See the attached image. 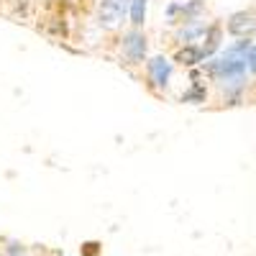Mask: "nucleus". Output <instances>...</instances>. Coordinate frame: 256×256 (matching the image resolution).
Wrapping results in <instances>:
<instances>
[{
    "instance_id": "obj_1",
    "label": "nucleus",
    "mask_w": 256,
    "mask_h": 256,
    "mask_svg": "<svg viewBox=\"0 0 256 256\" xmlns=\"http://www.w3.org/2000/svg\"><path fill=\"white\" fill-rule=\"evenodd\" d=\"M226 28H228L230 36H236V38H251L254 31H256V16L251 10H238V13H233L228 18Z\"/></svg>"
},
{
    "instance_id": "obj_2",
    "label": "nucleus",
    "mask_w": 256,
    "mask_h": 256,
    "mask_svg": "<svg viewBox=\"0 0 256 256\" xmlns=\"http://www.w3.org/2000/svg\"><path fill=\"white\" fill-rule=\"evenodd\" d=\"M128 13V3L126 0H102L100 3V26H116L123 20V16Z\"/></svg>"
},
{
    "instance_id": "obj_3",
    "label": "nucleus",
    "mask_w": 256,
    "mask_h": 256,
    "mask_svg": "<svg viewBox=\"0 0 256 256\" xmlns=\"http://www.w3.org/2000/svg\"><path fill=\"white\" fill-rule=\"evenodd\" d=\"M123 54H126V59L131 62V64L144 62V56H146V36H144L141 31H131V34H126V41H123Z\"/></svg>"
},
{
    "instance_id": "obj_4",
    "label": "nucleus",
    "mask_w": 256,
    "mask_h": 256,
    "mask_svg": "<svg viewBox=\"0 0 256 256\" xmlns=\"http://www.w3.org/2000/svg\"><path fill=\"white\" fill-rule=\"evenodd\" d=\"M220 41H223V26L220 24H210L202 34V44H200V54H202V62L216 56L220 52Z\"/></svg>"
},
{
    "instance_id": "obj_5",
    "label": "nucleus",
    "mask_w": 256,
    "mask_h": 256,
    "mask_svg": "<svg viewBox=\"0 0 256 256\" xmlns=\"http://www.w3.org/2000/svg\"><path fill=\"white\" fill-rule=\"evenodd\" d=\"M146 70H148V80H152L154 88H166L169 74H172V64H169L166 56H154L146 64Z\"/></svg>"
},
{
    "instance_id": "obj_6",
    "label": "nucleus",
    "mask_w": 256,
    "mask_h": 256,
    "mask_svg": "<svg viewBox=\"0 0 256 256\" xmlns=\"http://www.w3.org/2000/svg\"><path fill=\"white\" fill-rule=\"evenodd\" d=\"M205 13V0H187V3H180V13L174 18V24H198L200 16Z\"/></svg>"
},
{
    "instance_id": "obj_7",
    "label": "nucleus",
    "mask_w": 256,
    "mask_h": 256,
    "mask_svg": "<svg viewBox=\"0 0 256 256\" xmlns=\"http://www.w3.org/2000/svg\"><path fill=\"white\" fill-rule=\"evenodd\" d=\"M174 62H177V64H182V67H195V64H200V62H202L200 46H195V44H184V49H180V52H177Z\"/></svg>"
},
{
    "instance_id": "obj_8",
    "label": "nucleus",
    "mask_w": 256,
    "mask_h": 256,
    "mask_svg": "<svg viewBox=\"0 0 256 256\" xmlns=\"http://www.w3.org/2000/svg\"><path fill=\"white\" fill-rule=\"evenodd\" d=\"M205 24H187V28H182L180 31V44H192L195 38H202V34H205Z\"/></svg>"
},
{
    "instance_id": "obj_9",
    "label": "nucleus",
    "mask_w": 256,
    "mask_h": 256,
    "mask_svg": "<svg viewBox=\"0 0 256 256\" xmlns=\"http://www.w3.org/2000/svg\"><path fill=\"white\" fill-rule=\"evenodd\" d=\"M208 100V88L200 82H192V88L182 95V102H205Z\"/></svg>"
},
{
    "instance_id": "obj_10",
    "label": "nucleus",
    "mask_w": 256,
    "mask_h": 256,
    "mask_svg": "<svg viewBox=\"0 0 256 256\" xmlns=\"http://www.w3.org/2000/svg\"><path fill=\"white\" fill-rule=\"evenodd\" d=\"M146 20V0H131V24L144 26Z\"/></svg>"
},
{
    "instance_id": "obj_11",
    "label": "nucleus",
    "mask_w": 256,
    "mask_h": 256,
    "mask_svg": "<svg viewBox=\"0 0 256 256\" xmlns=\"http://www.w3.org/2000/svg\"><path fill=\"white\" fill-rule=\"evenodd\" d=\"M102 254V244L100 241H84L80 246V256H100Z\"/></svg>"
},
{
    "instance_id": "obj_12",
    "label": "nucleus",
    "mask_w": 256,
    "mask_h": 256,
    "mask_svg": "<svg viewBox=\"0 0 256 256\" xmlns=\"http://www.w3.org/2000/svg\"><path fill=\"white\" fill-rule=\"evenodd\" d=\"M246 64H248V72H256V41H251V46L246 52Z\"/></svg>"
}]
</instances>
